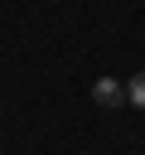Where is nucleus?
Returning <instances> with one entry per match:
<instances>
[{
    "label": "nucleus",
    "instance_id": "f257e3e1",
    "mask_svg": "<svg viewBox=\"0 0 145 155\" xmlns=\"http://www.w3.org/2000/svg\"><path fill=\"white\" fill-rule=\"evenodd\" d=\"M92 102H97V107H121V102H126V87H121L116 78H97V82H92Z\"/></svg>",
    "mask_w": 145,
    "mask_h": 155
},
{
    "label": "nucleus",
    "instance_id": "f03ea898",
    "mask_svg": "<svg viewBox=\"0 0 145 155\" xmlns=\"http://www.w3.org/2000/svg\"><path fill=\"white\" fill-rule=\"evenodd\" d=\"M126 102H130V107H140V111H145V73H135V78H130V82H126Z\"/></svg>",
    "mask_w": 145,
    "mask_h": 155
}]
</instances>
